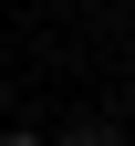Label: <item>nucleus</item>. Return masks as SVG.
<instances>
[{
	"label": "nucleus",
	"mask_w": 135,
	"mask_h": 146,
	"mask_svg": "<svg viewBox=\"0 0 135 146\" xmlns=\"http://www.w3.org/2000/svg\"><path fill=\"white\" fill-rule=\"evenodd\" d=\"M63 146H125V136H114L104 115H83V125H63Z\"/></svg>",
	"instance_id": "1"
},
{
	"label": "nucleus",
	"mask_w": 135,
	"mask_h": 146,
	"mask_svg": "<svg viewBox=\"0 0 135 146\" xmlns=\"http://www.w3.org/2000/svg\"><path fill=\"white\" fill-rule=\"evenodd\" d=\"M0 146H52V136H0Z\"/></svg>",
	"instance_id": "2"
}]
</instances>
